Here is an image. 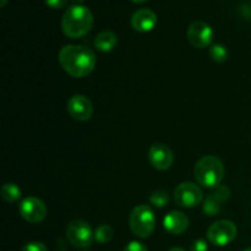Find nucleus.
<instances>
[{"mask_svg":"<svg viewBox=\"0 0 251 251\" xmlns=\"http://www.w3.org/2000/svg\"><path fill=\"white\" fill-rule=\"evenodd\" d=\"M58 59L61 68L69 75L76 78L90 75L97 61L92 49L83 46H74V44L63 47L59 51Z\"/></svg>","mask_w":251,"mask_h":251,"instance_id":"nucleus-1","label":"nucleus"},{"mask_svg":"<svg viewBox=\"0 0 251 251\" xmlns=\"http://www.w3.org/2000/svg\"><path fill=\"white\" fill-rule=\"evenodd\" d=\"M93 27V15L90 9L82 5L69 7L61 20V29L69 38H81Z\"/></svg>","mask_w":251,"mask_h":251,"instance_id":"nucleus-2","label":"nucleus"},{"mask_svg":"<svg viewBox=\"0 0 251 251\" xmlns=\"http://www.w3.org/2000/svg\"><path fill=\"white\" fill-rule=\"evenodd\" d=\"M225 164L218 157L205 156L196 163L194 176L196 181L205 188H217L225 176Z\"/></svg>","mask_w":251,"mask_h":251,"instance_id":"nucleus-3","label":"nucleus"},{"mask_svg":"<svg viewBox=\"0 0 251 251\" xmlns=\"http://www.w3.org/2000/svg\"><path fill=\"white\" fill-rule=\"evenodd\" d=\"M130 228L131 232L136 235L137 238L146 239L151 237L156 228V217L152 208L147 205L136 206L131 211L129 217Z\"/></svg>","mask_w":251,"mask_h":251,"instance_id":"nucleus-4","label":"nucleus"},{"mask_svg":"<svg viewBox=\"0 0 251 251\" xmlns=\"http://www.w3.org/2000/svg\"><path fill=\"white\" fill-rule=\"evenodd\" d=\"M66 238L74 248L86 249L91 247L95 240V233L87 222L81 220L73 221L66 229Z\"/></svg>","mask_w":251,"mask_h":251,"instance_id":"nucleus-5","label":"nucleus"},{"mask_svg":"<svg viewBox=\"0 0 251 251\" xmlns=\"http://www.w3.org/2000/svg\"><path fill=\"white\" fill-rule=\"evenodd\" d=\"M237 226L228 220H221L212 223L207 230V239L217 247H226L237 238Z\"/></svg>","mask_w":251,"mask_h":251,"instance_id":"nucleus-6","label":"nucleus"},{"mask_svg":"<svg viewBox=\"0 0 251 251\" xmlns=\"http://www.w3.org/2000/svg\"><path fill=\"white\" fill-rule=\"evenodd\" d=\"M176 205L180 207L191 208L200 205L203 200V194L200 186L194 183H181L173 193Z\"/></svg>","mask_w":251,"mask_h":251,"instance_id":"nucleus-7","label":"nucleus"},{"mask_svg":"<svg viewBox=\"0 0 251 251\" xmlns=\"http://www.w3.org/2000/svg\"><path fill=\"white\" fill-rule=\"evenodd\" d=\"M20 215L25 221L29 223H39L47 217V206L39 199L29 196L24 199L20 203Z\"/></svg>","mask_w":251,"mask_h":251,"instance_id":"nucleus-8","label":"nucleus"},{"mask_svg":"<svg viewBox=\"0 0 251 251\" xmlns=\"http://www.w3.org/2000/svg\"><path fill=\"white\" fill-rule=\"evenodd\" d=\"M186 37L190 44L195 48H206L213 41V29L203 21H195L189 26Z\"/></svg>","mask_w":251,"mask_h":251,"instance_id":"nucleus-9","label":"nucleus"},{"mask_svg":"<svg viewBox=\"0 0 251 251\" xmlns=\"http://www.w3.org/2000/svg\"><path fill=\"white\" fill-rule=\"evenodd\" d=\"M230 198V190L228 186L226 185H218L217 188H215V190L210 194V195L206 198V200L203 201V207L202 211L206 216H218L222 211L225 203L229 200Z\"/></svg>","mask_w":251,"mask_h":251,"instance_id":"nucleus-10","label":"nucleus"},{"mask_svg":"<svg viewBox=\"0 0 251 251\" xmlns=\"http://www.w3.org/2000/svg\"><path fill=\"white\" fill-rule=\"evenodd\" d=\"M68 112L73 119L87 122L92 118L93 104L86 96L75 95L68 100Z\"/></svg>","mask_w":251,"mask_h":251,"instance_id":"nucleus-11","label":"nucleus"},{"mask_svg":"<svg viewBox=\"0 0 251 251\" xmlns=\"http://www.w3.org/2000/svg\"><path fill=\"white\" fill-rule=\"evenodd\" d=\"M149 161L157 171H167L172 167L174 162L173 152L168 146L163 144H154L150 149Z\"/></svg>","mask_w":251,"mask_h":251,"instance_id":"nucleus-12","label":"nucleus"},{"mask_svg":"<svg viewBox=\"0 0 251 251\" xmlns=\"http://www.w3.org/2000/svg\"><path fill=\"white\" fill-rule=\"evenodd\" d=\"M157 25V15L151 9H140L131 16V26L135 31L150 32Z\"/></svg>","mask_w":251,"mask_h":251,"instance_id":"nucleus-13","label":"nucleus"},{"mask_svg":"<svg viewBox=\"0 0 251 251\" xmlns=\"http://www.w3.org/2000/svg\"><path fill=\"white\" fill-rule=\"evenodd\" d=\"M163 227L169 234H183L189 228V218L180 211H173L168 213L163 220Z\"/></svg>","mask_w":251,"mask_h":251,"instance_id":"nucleus-14","label":"nucleus"},{"mask_svg":"<svg viewBox=\"0 0 251 251\" xmlns=\"http://www.w3.org/2000/svg\"><path fill=\"white\" fill-rule=\"evenodd\" d=\"M118 43V37L114 32L112 31H103L98 33V36L95 39V47L100 51L108 53L113 50Z\"/></svg>","mask_w":251,"mask_h":251,"instance_id":"nucleus-15","label":"nucleus"},{"mask_svg":"<svg viewBox=\"0 0 251 251\" xmlns=\"http://www.w3.org/2000/svg\"><path fill=\"white\" fill-rule=\"evenodd\" d=\"M1 198L6 202H16L21 198V189L14 183H6L1 186Z\"/></svg>","mask_w":251,"mask_h":251,"instance_id":"nucleus-16","label":"nucleus"},{"mask_svg":"<svg viewBox=\"0 0 251 251\" xmlns=\"http://www.w3.org/2000/svg\"><path fill=\"white\" fill-rule=\"evenodd\" d=\"M113 235H114V230H113V228L108 225H102L96 229L95 240L100 243V244H105V243L112 240Z\"/></svg>","mask_w":251,"mask_h":251,"instance_id":"nucleus-17","label":"nucleus"},{"mask_svg":"<svg viewBox=\"0 0 251 251\" xmlns=\"http://www.w3.org/2000/svg\"><path fill=\"white\" fill-rule=\"evenodd\" d=\"M228 50L223 44L216 43L213 46H211L210 48V56L212 58L213 61L216 63H225L228 59Z\"/></svg>","mask_w":251,"mask_h":251,"instance_id":"nucleus-18","label":"nucleus"},{"mask_svg":"<svg viewBox=\"0 0 251 251\" xmlns=\"http://www.w3.org/2000/svg\"><path fill=\"white\" fill-rule=\"evenodd\" d=\"M150 202L153 206H156L157 208H163L167 203L169 202V196L168 193L163 190H157L150 196Z\"/></svg>","mask_w":251,"mask_h":251,"instance_id":"nucleus-19","label":"nucleus"},{"mask_svg":"<svg viewBox=\"0 0 251 251\" xmlns=\"http://www.w3.org/2000/svg\"><path fill=\"white\" fill-rule=\"evenodd\" d=\"M22 251H48L46 245L41 242H31L22 248Z\"/></svg>","mask_w":251,"mask_h":251,"instance_id":"nucleus-20","label":"nucleus"},{"mask_svg":"<svg viewBox=\"0 0 251 251\" xmlns=\"http://www.w3.org/2000/svg\"><path fill=\"white\" fill-rule=\"evenodd\" d=\"M124 251H149V249H147V247L145 244L134 240V242H130L129 244L124 248Z\"/></svg>","mask_w":251,"mask_h":251,"instance_id":"nucleus-21","label":"nucleus"},{"mask_svg":"<svg viewBox=\"0 0 251 251\" xmlns=\"http://www.w3.org/2000/svg\"><path fill=\"white\" fill-rule=\"evenodd\" d=\"M190 251H208L207 243L203 239H198L191 244Z\"/></svg>","mask_w":251,"mask_h":251,"instance_id":"nucleus-22","label":"nucleus"},{"mask_svg":"<svg viewBox=\"0 0 251 251\" xmlns=\"http://www.w3.org/2000/svg\"><path fill=\"white\" fill-rule=\"evenodd\" d=\"M44 1H46V4L48 5L49 7H51V9L60 10L63 9V7H65L68 0H44Z\"/></svg>","mask_w":251,"mask_h":251,"instance_id":"nucleus-23","label":"nucleus"},{"mask_svg":"<svg viewBox=\"0 0 251 251\" xmlns=\"http://www.w3.org/2000/svg\"><path fill=\"white\" fill-rule=\"evenodd\" d=\"M74 5H81L83 2V0H71Z\"/></svg>","mask_w":251,"mask_h":251,"instance_id":"nucleus-24","label":"nucleus"},{"mask_svg":"<svg viewBox=\"0 0 251 251\" xmlns=\"http://www.w3.org/2000/svg\"><path fill=\"white\" fill-rule=\"evenodd\" d=\"M169 251H185L183 249V248H179V247H176V248H172Z\"/></svg>","mask_w":251,"mask_h":251,"instance_id":"nucleus-25","label":"nucleus"},{"mask_svg":"<svg viewBox=\"0 0 251 251\" xmlns=\"http://www.w3.org/2000/svg\"><path fill=\"white\" fill-rule=\"evenodd\" d=\"M131 1H134V2H137V4H142V2H146L147 0H131Z\"/></svg>","mask_w":251,"mask_h":251,"instance_id":"nucleus-26","label":"nucleus"},{"mask_svg":"<svg viewBox=\"0 0 251 251\" xmlns=\"http://www.w3.org/2000/svg\"><path fill=\"white\" fill-rule=\"evenodd\" d=\"M6 2H7V0H1V4H0V6L4 7L5 5H6Z\"/></svg>","mask_w":251,"mask_h":251,"instance_id":"nucleus-27","label":"nucleus"},{"mask_svg":"<svg viewBox=\"0 0 251 251\" xmlns=\"http://www.w3.org/2000/svg\"><path fill=\"white\" fill-rule=\"evenodd\" d=\"M243 251H251V248H248V249H245V250H243Z\"/></svg>","mask_w":251,"mask_h":251,"instance_id":"nucleus-28","label":"nucleus"},{"mask_svg":"<svg viewBox=\"0 0 251 251\" xmlns=\"http://www.w3.org/2000/svg\"><path fill=\"white\" fill-rule=\"evenodd\" d=\"M81 251H88V250H81Z\"/></svg>","mask_w":251,"mask_h":251,"instance_id":"nucleus-29","label":"nucleus"}]
</instances>
